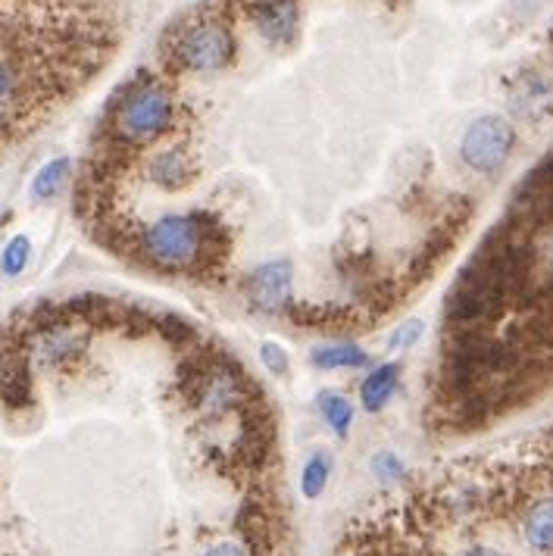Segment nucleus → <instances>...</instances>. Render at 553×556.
<instances>
[{
    "instance_id": "f257e3e1",
    "label": "nucleus",
    "mask_w": 553,
    "mask_h": 556,
    "mask_svg": "<svg viewBox=\"0 0 553 556\" xmlns=\"http://www.w3.org/2000/svg\"><path fill=\"white\" fill-rule=\"evenodd\" d=\"M216 235L210 213H166L135 231V256L163 273H188L213 251Z\"/></svg>"
},
{
    "instance_id": "f03ea898",
    "label": "nucleus",
    "mask_w": 553,
    "mask_h": 556,
    "mask_svg": "<svg viewBox=\"0 0 553 556\" xmlns=\"http://www.w3.org/2000/svg\"><path fill=\"white\" fill-rule=\"evenodd\" d=\"M173 116H176V101H173L169 88H163L156 81H141L135 88H128L126 98L116 106L113 135L123 144L144 148L169 131Z\"/></svg>"
},
{
    "instance_id": "7ed1b4c3",
    "label": "nucleus",
    "mask_w": 553,
    "mask_h": 556,
    "mask_svg": "<svg viewBox=\"0 0 553 556\" xmlns=\"http://www.w3.org/2000/svg\"><path fill=\"white\" fill-rule=\"evenodd\" d=\"M513 148H516V128L503 116L488 113V116H478L476 123L466 128V135L460 141V156L469 169L491 176L510 160Z\"/></svg>"
},
{
    "instance_id": "20e7f679",
    "label": "nucleus",
    "mask_w": 553,
    "mask_h": 556,
    "mask_svg": "<svg viewBox=\"0 0 553 556\" xmlns=\"http://www.w3.org/2000/svg\"><path fill=\"white\" fill-rule=\"evenodd\" d=\"M235 56V35L223 23H198L181 31L176 60L191 73H219Z\"/></svg>"
},
{
    "instance_id": "39448f33",
    "label": "nucleus",
    "mask_w": 553,
    "mask_h": 556,
    "mask_svg": "<svg viewBox=\"0 0 553 556\" xmlns=\"http://www.w3.org/2000/svg\"><path fill=\"white\" fill-rule=\"evenodd\" d=\"M291 278H294V269H291L288 260L263 263L248 278V298H251V304L256 309H263V313H281L285 306L291 304V288H294Z\"/></svg>"
},
{
    "instance_id": "423d86ee",
    "label": "nucleus",
    "mask_w": 553,
    "mask_h": 556,
    "mask_svg": "<svg viewBox=\"0 0 553 556\" xmlns=\"http://www.w3.org/2000/svg\"><path fill=\"white\" fill-rule=\"evenodd\" d=\"M298 16H301L298 0H260L251 10L253 28L269 45H288L298 31Z\"/></svg>"
},
{
    "instance_id": "0eeeda50",
    "label": "nucleus",
    "mask_w": 553,
    "mask_h": 556,
    "mask_svg": "<svg viewBox=\"0 0 553 556\" xmlns=\"http://www.w3.org/2000/svg\"><path fill=\"white\" fill-rule=\"evenodd\" d=\"M191 176H194L191 156L181 151V148H169V151L156 153V156H151V163H148V178H151L156 188H166V191L185 188Z\"/></svg>"
},
{
    "instance_id": "6e6552de",
    "label": "nucleus",
    "mask_w": 553,
    "mask_h": 556,
    "mask_svg": "<svg viewBox=\"0 0 553 556\" xmlns=\"http://www.w3.org/2000/svg\"><path fill=\"white\" fill-rule=\"evenodd\" d=\"M513 103H516V113L526 116V119H541L553 113V85L544 78H523L516 81V91H513Z\"/></svg>"
},
{
    "instance_id": "1a4fd4ad",
    "label": "nucleus",
    "mask_w": 553,
    "mask_h": 556,
    "mask_svg": "<svg viewBox=\"0 0 553 556\" xmlns=\"http://www.w3.org/2000/svg\"><path fill=\"white\" fill-rule=\"evenodd\" d=\"M398 366H391V363H385V366H376L363 384H360V404L366 413H378V409H385V404L394 397V391H398Z\"/></svg>"
},
{
    "instance_id": "9d476101",
    "label": "nucleus",
    "mask_w": 553,
    "mask_h": 556,
    "mask_svg": "<svg viewBox=\"0 0 553 556\" xmlns=\"http://www.w3.org/2000/svg\"><path fill=\"white\" fill-rule=\"evenodd\" d=\"M70 173H73V160H70V156H56V160H51V163H45V166L35 173V178H32V188H28L32 201H38V203L53 201V198L66 188Z\"/></svg>"
},
{
    "instance_id": "9b49d317",
    "label": "nucleus",
    "mask_w": 553,
    "mask_h": 556,
    "mask_svg": "<svg viewBox=\"0 0 553 556\" xmlns=\"http://www.w3.org/2000/svg\"><path fill=\"white\" fill-rule=\"evenodd\" d=\"M366 363H369V354L353 341H338V344H326L313 351V366L319 369H360Z\"/></svg>"
},
{
    "instance_id": "f8f14e48",
    "label": "nucleus",
    "mask_w": 553,
    "mask_h": 556,
    "mask_svg": "<svg viewBox=\"0 0 553 556\" xmlns=\"http://www.w3.org/2000/svg\"><path fill=\"white\" fill-rule=\"evenodd\" d=\"M316 406H319L323 419L328 422V429L335 431L338 438H348V431H351L353 426L351 401H348L344 394H338V391H323V394L316 397Z\"/></svg>"
},
{
    "instance_id": "ddd939ff",
    "label": "nucleus",
    "mask_w": 553,
    "mask_h": 556,
    "mask_svg": "<svg viewBox=\"0 0 553 556\" xmlns=\"http://www.w3.org/2000/svg\"><path fill=\"white\" fill-rule=\"evenodd\" d=\"M328 479H331V459L328 454H313L306 459L301 472V494L306 501H319L326 494Z\"/></svg>"
},
{
    "instance_id": "4468645a",
    "label": "nucleus",
    "mask_w": 553,
    "mask_h": 556,
    "mask_svg": "<svg viewBox=\"0 0 553 556\" xmlns=\"http://www.w3.org/2000/svg\"><path fill=\"white\" fill-rule=\"evenodd\" d=\"M28 256H32V241L26 235H13L0 251V273L7 278H20L26 273Z\"/></svg>"
},
{
    "instance_id": "2eb2a0df",
    "label": "nucleus",
    "mask_w": 553,
    "mask_h": 556,
    "mask_svg": "<svg viewBox=\"0 0 553 556\" xmlns=\"http://www.w3.org/2000/svg\"><path fill=\"white\" fill-rule=\"evenodd\" d=\"M373 472H376L378 481L394 484V481L406 479V463H403L398 454H391V451H381V454H376V459H373Z\"/></svg>"
},
{
    "instance_id": "dca6fc26",
    "label": "nucleus",
    "mask_w": 553,
    "mask_h": 556,
    "mask_svg": "<svg viewBox=\"0 0 553 556\" xmlns=\"http://www.w3.org/2000/svg\"><path fill=\"white\" fill-rule=\"evenodd\" d=\"M419 334H423V323L419 319H406V323H401L398 329L391 331L388 351H406V348H413L419 341Z\"/></svg>"
},
{
    "instance_id": "f3484780",
    "label": "nucleus",
    "mask_w": 553,
    "mask_h": 556,
    "mask_svg": "<svg viewBox=\"0 0 553 556\" xmlns=\"http://www.w3.org/2000/svg\"><path fill=\"white\" fill-rule=\"evenodd\" d=\"M203 556H253V551L244 544V541H235V538H226V541H216L210 544Z\"/></svg>"
},
{
    "instance_id": "a211bd4d",
    "label": "nucleus",
    "mask_w": 553,
    "mask_h": 556,
    "mask_svg": "<svg viewBox=\"0 0 553 556\" xmlns=\"http://www.w3.org/2000/svg\"><path fill=\"white\" fill-rule=\"evenodd\" d=\"M260 356H263V363L269 366V372H276V376H281V372L288 369V356H285V351H281L278 344H263V348H260Z\"/></svg>"
},
{
    "instance_id": "6ab92c4d",
    "label": "nucleus",
    "mask_w": 553,
    "mask_h": 556,
    "mask_svg": "<svg viewBox=\"0 0 553 556\" xmlns=\"http://www.w3.org/2000/svg\"><path fill=\"white\" fill-rule=\"evenodd\" d=\"M460 556H510V554L501 551V547H494V544H469V547H466Z\"/></svg>"
}]
</instances>
